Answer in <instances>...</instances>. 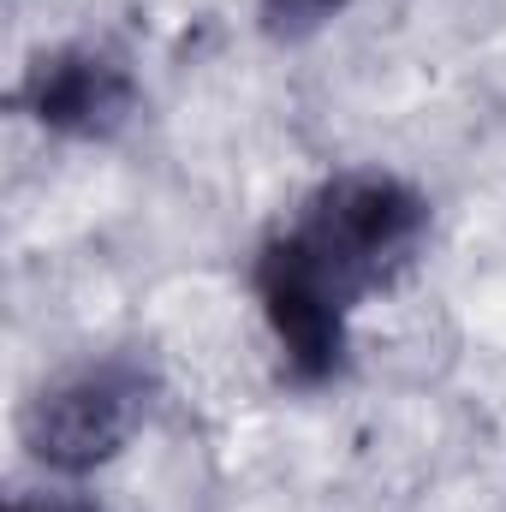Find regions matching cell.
Here are the masks:
<instances>
[{
  "label": "cell",
  "instance_id": "obj_1",
  "mask_svg": "<svg viewBox=\"0 0 506 512\" xmlns=\"http://www.w3.org/2000/svg\"><path fill=\"white\" fill-rule=\"evenodd\" d=\"M429 239V197L393 167H340L310 185L298 215L262 239L251 286L292 387L346 370L352 316L387 292Z\"/></svg>",
  "mask_w": 506,
  "mask_h": 512
},
{
  "label": "cell",
  "instance_id": "obj_2",
  "mask_svg": "<svg viewBox=\"0 0 506 512\" xmlns=\"http://www.w3.org/2000/svg\"><path fill=\"white\" fill-rule=\"evenodd\" d=\"M155 405V370L143 358L108 352L54 382H42L18 411V441L48 477H90L131 447Z\"/></svg>",
  "mask_w": 506,
  "mask_h": 512
},
{
  "label": "cell",
  "instance_id": "obj_3",
  "mask_svg": "<svg viewBox=\"0 0 506 512\" xmlns=\"http://www.w3.org/2000/svg\"><path fill=\"white\" fill-rule=\"evenodd\" d=\"M12 108L42 126L48 137H66V143H108L137 120L143 108V90H137V72L114 48L102 42H60V48H42L18 90H12Z\"/></svg>",
  "mask_w": 506,
  "mask_h": 512
},
{
  "label": "cell",
  "instance_id": "obj_4",
  "mask_svg": "<svg viewBox=\"0 0 506 512\" xmlns=\"http://www.w3.org/2000/svg\"><path fill=\"white\" fill-rule=\"evenodd\" d=\"M262 6V30L268 36H280V42H304V36H316L346 0H256Z\"/></svg>",
  "mask_w": 506,
  "mask_h": 512
},
{
  "label": "cell",
  "instance_id": "obj_5",
  "mask_svg": "<svg viewBox=\"0 0 506 512\" xmlns=\"http://www.w3.org/2000/svg\"><path fill=\"white\" fill-rule=\"evenodd\" d=\"M6 512H84V507H66V501H30V495H12Z\"/></svg>",
  "mask_w": 506,
  "mask_h": 512
}]
</instances>
